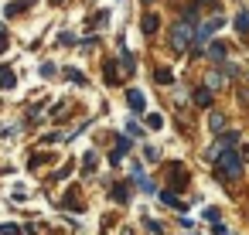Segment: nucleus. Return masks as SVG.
<instances>
[{"label": "nucleus", "mask_w": 249, "mask_h": 235, "mask_svg": "<svg viewBox=\"0 0 249 235\" xmlns=\"http://www.w3.org/2000/svg\"><path fill=\"white\" fill-rule=\"evenodd\" d=\"M126 102H130V109H133V113H143V106H147V99H143V92H140V89H130V92H126Z\"/></svg>", "instance_id": "4"}, {"label": "nucleus", "mask_w": 249, "mask_h": 235, "mask_svg": "<svg viewBox=\"0 0 249 235\" xmlns=\"http://www.w3.org/2000/svg\"><path fill=\"white\" fill-rule=\"evenodd\" d=\"M147 126H150V130H160L164 119H160V116H147Z\"/></svg>", "instance_id": "21"}, {"label": "nucleus", "mask_w": 249, "mask_h": 235, "mask_svg": "<svg viewBox=\"0 0 249 235\" xmlns=\"http://www.w3.org/2000/svg\"><path fill=\"white\" fill-rule=\"evenodd\" d=\"M52 4H62V0H52Z\"/></svg>", "instance_id": "27"}, {"label": "nucleus", "mask_w": 249, "mask_h": 235, "mask_svg": "<svg viewBox=\"0 0 249 235\" xmlns=\"http://www.w3.org/2000/svg\"><path fill=\"white\" fill-rule=\"evenodd\" d=\"M157 28H160V17H157V14H143V21H140V31H143V34H154Z\"/></svg>", "instance_id": "5"}, {"label": "nucleus", "mask_w": 249, "mask_h": 235, "mask_svg": "<svg viewBox=\"0 0 249 235\" xmlns=\"http://www.w3.org/2000/svg\"><path fill=\"white\" fill-rule=\"evenodd\" d=\"M195 106H212V89H195Z\"/></svg>", "instance_id": "9"}, {"label": "nucleus", "mask_w": 249, "mask_h": 235, "mask_svg": "<svg viewBox=\"0 0 249 235\" xmlns=\"http://www.w3.org/2000/svg\"><path fill=\"white\" fill-rule=\"evenodd\" d=\"M188 48H195V28H191L188 21H178V24L171 28V51H174V55H184Z\"/></svg>", "instance_id": "1"}, {"label": "nucleus", "mask_w": 249, "mask_h": 235, "mask_svg": "<svg viewBox=\"0 0 249 235\" xmlns=\"http://www.w3.org/2000/svg\"><path fill=\"white\" fill-rule=\"evenodd\" d=\"M235 31L239 34H249V11H239L235 14Z\"/></svg>", "instance_id": "10"}, {"label": "nucleus", "mask_w": 249, "mask_h": 235, "mask_svg": "<svg viewBox=\"0 0 249 235\" xmlns=\"http://www.w3.org/2000/svg\"><path fill=\"white\" fill-rule=\"evenodd\" d=\"M14 68H0V89H14Z\"/></svg>", "instance_id": "11"}, {"label": "nucleus", "mask_w": 249, "mask_h": 235, "mask_svg": "<svg viewBox=\"0 0 249 235\" xmlns=\"http://www.w3.org/2000/svg\"><path fill=\"white\" fill-rule=\"evenodd\" d=\"M205 218L208 221H218V208H205Z\"/></svg>", "instance_id": "24"}, {"label": "nucleus", "mask_w": 249, "mask_h": 235, "mask_svg": "<svg viewBox=\"0 0 249 235\" xmlns=\"http://www.w3.org/2000/svg\"><path fill=\"white\" fill-rule=\"evenodd\" d=\"M160 201H164V204H171V208H181V211H184V201H181L178 194H171V191H160Z\"/></svg>", "instance_id": "15"}, {"label": "nucleus", "mask_w": 249, "mask_h": 235, "mask_svg": "<svg viewBox=\"0 0 249 235\" xmlns=\"http://www.w3.org/2000/svg\"><path fill=\"white\" fill-rule=\"evenodd\" d=\"M215 164H218V177H222V181H235V177L242 174V157H239L235 150H225Z\"/></svg>", "instance_id": "2"}, {"label": "nucleus", "mask_w": 249, "mask_h": 235, "mask_svg": "<svg viewBox=\"0 0 249 235\" xmlns=\"http://www.w3.org/2000/svg\"><path fill=\"white\" fill-rule=\"evenodd\" d=\"M65 75H69V79H72V82H75V85H86V75H82V72H75V68H69V72H65Z\"/></svg>", "instance_id": "19"}, {"label": "nucleus", "mask_w": 249, "mask_h": 235, "mask_svg": "<svg viewBox=\"0 0 249 235\" xmlns=\"http://www.w3.org/2000/svg\"><path fill=\"white\" fill-rule=\"evenodd\" d=\"M0 235H21L18 225H0Z\"/></svg>", "instance_id": "20"}, {"label": "nucleus", "mask_w": 249, "mask_h": 235, "mask_svg": "<svg viewBox=\"0 0 249 235\" xmlns=\"http://www.w3.org/2000/svg\"><path fill=\"white\" fill-rule=\"evenodd\" d=\"M154 79H157L160 85H171V82H174V75H171V68H157V72H154Z\"/></svg>", "instance_id": "17"}, {"label": "nucleus", "mask_w": 249, "mask_h": 235, "mask_svg": "<svg viewBox=\"0 0 249 235\" xmlns=\"http://www.w3.org/2000/svg\"><path fill=\"white\" fill-rule=\"evenodd\" d=\"M208 126H212V133H222V130H225V116H222V113H212V116H208Z\"/></svg>", "instance_id": "13"}, {"label": "nucleus", "mask_w": 249, "mask_h": 235, "mask_svg": "<svg viewBox=\"0 0 249 235\" xmlns=\"http://www.w3.org/2000/svg\"><path fill=\"white\" fill-rule=\"evenodd\" d=\"M222 85H225V75H222V72H208V75H205V89L215 92V89H222Z\"/></svg>", "instance_id": "6"}, {"label": "nucleus", "mask_w": 249, "mask_h": 235, "mask_svg": "<svg viewBox=\"0 0 249 235\" xmlns=\"http://www.w3.org/2000/svg\"><path fill=\"white\" fill-rule=\"evenodd\" d=\"M113 201H120V204L130 201V184H116V187H113Z\"/></svg>", "instance_id": "14"}, {"label": "nucleus", "mask_w": 249, "mask_h": 235, "mask_svg": "<svg viewBox=\"0 0 249 235\" xmlns=\"http://www.w3.org/2000/svg\"><path fill=\"white\" fill-rule=\"evenodd\" d=\"M198 4H212V0H198Z\"/></svg>", "instance_id": "26"}, {"label": "nucleus", "mask_w": 249, "mask_h": 235, "mask_svg": "<svg viewBox=\"0 0 249 235\" xmlns=\"http://www.w3.org/2000/svg\"><path fill=\"white\" fill-rule=\"evenodd\" d=\"M62 140H65L62 133H48V136H41V143H62Z\"/></svg>", "instance_id": "22"}, {"label": "nucleus", "mask_w": 249, "mask_h": 235, "mask_svg": "<svg viewBox=\"0 0 249 235\" xmlns=\"http://www.w3.org/2000/svg\"><path fill=\"white\" fill-rule=\"evenodd\" d=\"M116 79H120V75H116V65L106 62V85H116Z\"/></svg>", "instance_id": "18"}, {"label": "nucleus", "mask_w": 249, "mask_h": 235, "mask_svg": "<svg viewBox=\"0 0 249 235\" xmlns=\"http://www.w3.org/2000/svg\"><path fill=\"white\" fill-rule=\"evenodd\" d=\"M41 75H45V79H48V75H55V65H52V62H45V65H41Z\"/></svg>", "instance_id": "23"}, {"label": "nucleus", "mask_w": 249, "mask_h": 235, "mask_svg": "<svg viewBox=\"0 0 249 235\" xmlns=\"http://www.w3.org/2000/svg\"><path fill=\"white\" fill-rule=\"evenodd\" d=\"M126 150H130V136H120V140H116V150L109 153V160H113V164H120V157H123Z\"/></svg>", "instance_id": "7"}, {"label": "nucleus", "mask_w": 249, "mask_h": 235, "mask_svg": "<svg viewBox=\"0 0 249 235\" xmlns=\"http://www.w3.org/2000/svg\"><path fill=\"white\" fill-rule=\"evenodd\" d=\"M218 28H222V17H212V21H205V24H198V28H195V55H201L205 41H208Z\"/></svg>", "instance_id": "3"}, {"label": "nucleus", "mask_w": 249, "mask_h": 235, "mask_svg": "<svg viewBox=\"0 0 249 235\" xmlns=\"http://www.w3.org/2000/svg\"><path fill=\"white\" fill-rule=\"evenodd\" d=\"M4 48H7V38H4V34H0V51H4Z\"/></svg>", "instance_id": "25"}, {"label": "nucleus", "mask_w": 249, "mask_h": 235, "mask_svg": "<svg viewBox=\"0 0 249 235\" xmlns=\"http://www.w3.org/2000/svg\"><path fill=\"white\" fill-rule=\"evenodd\" d=\"M120 65H123L126 72H133V68H137V58H133V55H130L126 48H120Z\"/></svg>", "instance_id": "12"}, {"label": "nucleus", "mask_w": 249, "mask_h": 235, "mask_svg": "<svg viewBox=\"0 0 249 235\" xmlns=\"http://www.w3.org/2000/svg\"><path fill=\"white\" fill-rule=\"evenodd\" d=\"M171 181H174V187H181V184L188 181V174H184V167H178V164H174V167H171Z\"/></svg>", "instance_id": "16"}, {"label": "nucleus", "mask_w": 249, "mask_h": 235, "mask_svg": "<svg viewBox=\"0 0 249 235\" xmlns=\"http://www.w3.org/2000/svg\"><path fill=\"white\" fill-rule=\"evenodd\" d=\"M147 4H150V0H147Z\"/></svg>", "instance_id": "28"}, {"label": "nucleus", "mask_w": 249, "mask_h": 235, "mask_svg": "<svg viewBox=\"0 0 249 235\" xmlns=\"http://www.w3.org/2000/svg\"><path fill=\"white\" fill-rule=\"evenodd\" d=\"M208 58H212V62H225V45H222V41H212V45H208Z\"/></svg>", "instance_id": "8"}]
</instances>
